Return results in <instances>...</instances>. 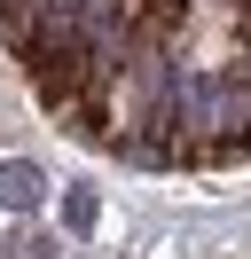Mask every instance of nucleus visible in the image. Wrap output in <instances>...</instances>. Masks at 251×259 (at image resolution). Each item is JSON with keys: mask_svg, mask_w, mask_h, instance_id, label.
<instances>
[{"mask_svg": "<svg viewBox=\"0 0 251 259\" xmlns=\"http://www.w3.org/2000/svg\"><path fill=\"white\" fill-rule=\"evenodd\" d=\"M0 204H8V212H31V204H39V165H24V157L0 165Z\"/></svg>", "mask_w": 251, "mask_h": 259, "instance_id": "1", "label": "nucleus"}]
</instances>
